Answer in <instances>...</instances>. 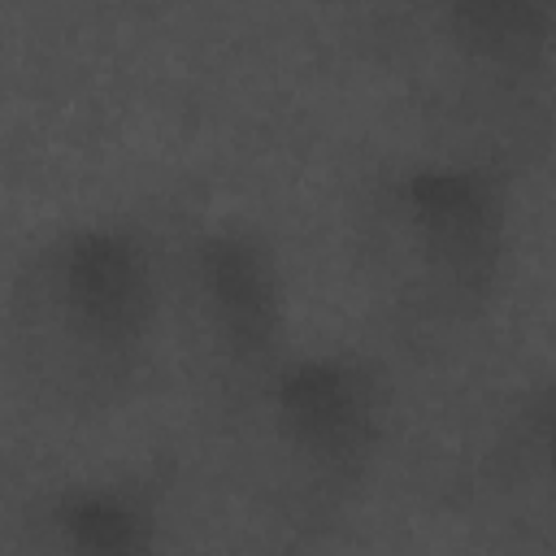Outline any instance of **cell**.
I'll return each instance as SVG.
<instances>
[{
	"instance_id": "cell-5",
	"label": "cell",
	"mask_w": 556,
	"mask_h": 556,
	"mask_svg": "<svg viewBox=\"0 0 556 556\" xmlns=\"http://www.w3.org/2000/svg\"><path fill=\"white\" fill-rule=\"evenodd\" d=\"M35 543L78 556H148L165 543V513L148 482L83 478L35 508Z\"/></svg>"
},
{
	"instance_id": "cell-7",
	"label": "cell",
	"mask_w": 556,
	"mask_h": 556,
	"mask_svg": "<svg viewBox=\"0 0 556 556\" xmlns=\"http://www.w3.org/2000/svg\"><path fill=\"white\" fill-rule=\"evenodd\" d=\"M530 443H534V456H539V469H543V482L552 486L556 495V391L530 413Z\"/></svg>"
},
{
	"instance_id": "cell-6",
	"label": "cell",
	"mask_w": 556,
	"mask_h": 556,
	"mask_svg": "<svg viewBox=\"0 0 556 556\" xmlns=\"http://www.w3.org/2000/svg\"><path fill=\"white\" fill-rule=\"evenodd\" d=\"M447 43L491 74H530L556 48V0H430Z\"/></svg>"
},
{
	"instance_id": "cell-2",
	"label": "cell",
	"mask_w": 556,
	"mask_h": 556,
	"mask_svg": "<svg viewBox=\"0 0 556 556\" xmlns=\"http://www.w3.org/2000/svg\"><path fill=\"white\" fill-rule=\"evenodd\" d=\"M382 243L439 313L491 300L508 256V195L486 165L421 161L382 187Z\"/></svg>"
},
{
	"instance_id": "cell-3",
	"label": "cell",
	"mask_w": 556,
	"mask_h": 556,
	"mask_svg": "<svg viewBox=\"0 0 556 556\" xmlns=\"http://www.w3.org/2000/svg\"><path fill=\"white\" fill-rule=\"evenodd\" d=\"M269 417V443L313 500L352 491L378 456L387 391L369 361L352 352H282L256 382Z\"/></svg>"
},
{
	"instance_id": "cell-4",
	"label": "cell",
	"mask_w": 556,
	"mask_h": 556,
	"mask_svg": "<svg viewBox=\"0 0 556 556\" xmlns=\"http://www.w3.org/2000/svg\"><path fill=\"white\" fill-rule=\"evenodd\" d=\"M191 287L213 352L261 382L287 352V291L269 243L235 222L204 230L191 252Z\"/></svg>"
},
{
	"instance_id": "cell-1",
	"label": "cell",
	"mask_w": 556,
	"mask_h": 556,
	"mask_svg": "<svg viewBox=\"0 0 556 556\" xmlns=\"http://www.w3.org/2000/svg\"><path fill=\"white\" fill-rule=\"evenodd\" d=\"M161 308L152 248L122 222H78L52 235L22 278L30 352L61 382L113 387L135 374Z\"/></svg>"
}]
</instances>
